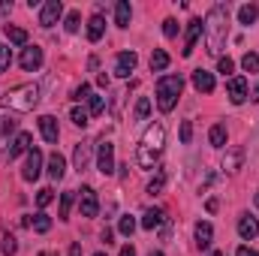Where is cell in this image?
Listing matches in <instances>:
<instances>
[{
	"mask_svg": "<svg viewBox=\"0 0 259 256\" xmlns=\"http://www.w3.org/2000/svg\"><path fill=\"white\" fill-rule=\"evenodd\" d=\"M205 33H208V52L217 55L229 36V6L226 3H214L205 15Z\"/></svg>",
	"mask_w": 259,
	"mask_h": 256,
	"instance_id": "1",
	"label": "cell"
},
{
	"mask_svg": "<svg viewBox=\"0 0 259 256\" xmlns=\"http://www.w3.org/2000/svg\"><path fill=\"white\" fill-rule=\"evenodd\" d=\"M163 145H166V127L163 124H151L142 136V145H139V154H136V163L142 169H154V163L160 160L163 154Z\"/></svg>",
	"mask_w": 259,
	"mask_h": 256,
	"instance_id": "2",
	"label": "cell"
},
{
	"mask_svg": "<svg viewBox=\"0 0 259 256\" xmlns=\"http://www.w3.org/2000/svg\"><path fill=\"white\" fill-rule=\"evenodd\" d=\"M181 91H184V78L181 75H163L157 81V106H160V112H172L178 97H181Z\"/></svg>",
	"mask_w": 259,
	"mask_h": 256,
	"instance_id": "3",
	"label": "cell"
},
{
	"mask_svg": "<svg viewBox=\"0 0 259 256\" xmlns=\"http://www.w3.org/2000/svg\"><path fill=\"white\" fill-rule=\"evenodd\" d=\"M36 103H39V88L36 84H18L15 91H9L3 97V106L15 109V112H30Z\"/></svg>",
	"mask_w": 259,
	"mask_h": 256,
	"instance_id": "4",
	"label": "cell"
},
{
	"mask_svg": "<svg viewBox=\"0 0 259 256\" xmlns=\"http://www.w3.org/2000/svg\"><path fill=\"white\" fill-rule=\"evenodd\" d=\"M97 169L103 172V175H115V145L112 142H100V148H97Z\"/></svg>",
	"mask_w": 259,
	"mask_h": 256,
	"instance_id": "5",
	"label": "cell"
},
{
	"mask_svg": "<svg viewBox=\"0 0 259 256\" xmlns=\"http://www.w3.org/2000/svg\"><path fill=\"white\" fill-rule=\"evenodd\" d=\"M202 30H205V21H202V18H190V21H187V33H184V49H181V55H184V58H190V55H193L196 39L202 36Z\"/></svg>",
	"mask_w": 259,
	"mask_h": 256,
	"instance_id": "6",
	"label": "cell"
},
{
	"mask_svg": "<svg viewBox=\"0 0 259 256\" xmlns=\"http://www.w3.org/2000/svg\"><path fill=\"white\" fill-rule=\"evenodd\" d=\"M78 211H81V217H97L100 202H97L94 187H81V190H78Z\"/></svg>",
	"mask_w": 259,
	"mask_h": 256,
	"instance_id": "7",
	"label": "cell"
},
{
	"mask_svg": "<svg viewBox=\"0 0 259 256\" xmlns=\"http://www.w3.org/2000/svg\"><path fill=\"white\" fill-rule=\"evenodd\" d=\"M61 15H64V3H61V0H49V3L42 6V12H39V24H42V27H55V24L61 21Z\"/></svg>",
	"mask_w": 259,
	"mask_h": 256,
	"instance_id": "8",
	"label": "cell"
},
{
	"mask_svg": "<svg viewBox=\"0 0 259 256\" xmlns=\"http://www.w3.org/2000/svg\"><path fill=\"white\" fill-rule=\"evenodd\" d=\"M226 97H229V103L241 106V103L247 100V78L232 75V78H229V84H226Z\"/></svg>",
	"mask_w": 259,
	"mask_h": 256,
	"instance_id": "9",
	"label": "cell"
},
{
	"mask_svg": "<svg viewBox=\"0 0 259 256\" xmlns=\"http://www.w3.org/2000/svg\"><path fill=\"white\" fill-rule=\"evenodd\" d=\"M39 172H42V151H30L27 154V160H24V169H21V178L24 181H36L39 178Z\"/></svg>",
	"mask_w": 259,
	"mask_h": 256,
	"instance_id": "10",
	"label": "cell"
},
{
	"mask_svg": "<svg viewBox=\"0 0 259 256\" xmlns=\"http://www.w3.org/2000/svg\"><path fill=\"white\" fill-rule=\"evenodd\" d=\"M21 69L24 72H33V69H39L42 66V49L39 46H24V52H21Z\"/></svg>",
	"mask_w": 259,
	"mask_h": 256,
	"instance_id": "11",
	"label": "cell"
},
{
	"mask_svg": "<svg viewBox=\"0 0 259 256\" xmlns=\"http://www.w3.org/2000/svg\"><path fill=\"white\" fill-rule=\"evenodd\" d=\"M136 64H139V55H136V52H121V55H118V61H115V75L127 78L130 72L136 69Z\"/></svg>",
	"mask_w": 259,
	"mask_h": 256,
	"instance_id": "12",
	"label": "cell"
},
{
	"mask_svg": "<svg viewBox=\"0 0 259 256\" xmlns=\"http://www.w3.org/2000/svg\"><path fill=\"white\" fill-rule=\"evenodd\" d=\"M39 133H42V139H46L49 145H55V142L61 139V130H58V118H52V115H42V118H39Z\"/></svg>",
	"mask_w": 259,
	"mask_h": 256,
	"instance_id": "13",
	"label": "cell"
},
{
	"mask_svg": "<svg viewBox=\"0 0 259 256\" xmlns=\"http://www.w3.org/2000/svg\"><path fill=\"white\" fill-rule=\"evenodd\" d=\"M238 235H241L244 241H253V238L259 235V220H256V217L244 214V217L238 220Z\"/></svg>",
	"mask_w": 259,
	"mask_h": 256,
	"instance_id": "14",
	"label": "cell"
},
{
	"mask_svg": "<svg viewBox=\"0 0 259 256\" xmlns=\"http://www.w3.org/2000/svg\"><path fill=\"white\" fill-rule=\"evenodd\" d=\"M241 163H244V148H241V145L229 148V151H226V157H223V169H226V172H238V169H241Z\"/></svg>",
	"mask_w": 259,
	"mask_h": 256,
	"instance_id": "15",
	"label": "cell"
},
{
	"mask_svg": "<svg viewBox=\"0 0 259 256\" xmlns=\"http://www.w3.org/2000/svg\"><path fill=\"white\" fill-rule=\"evenodd\" d=\"M72 163H75L78 172L88 169V163H91V142H78V145H75V151H72Z\"/></svg>",
	"mask_w": 259,
	"mask_h": 256,
	"instance_id": "16",
	"label": "cell"
},
{
	"mask_svg": "<svg viewBox=\"0 0 259 256\" xmlns=\"http://www.w3.org/2000/svg\"><path fill=\"white\" fill-rule=\"evenodd\" d=\"M193 88L199 94H211L214 91V75L208 69H193Z\"/></svg>",
	"mask_w": 259,
	"mask_h": 256,
	"instance_id": "17",
	"label": "cell"
},
{
	"mask_svg": "<svg viewBox=\"0 0 259 256\" xmlns=\"http://www.w3.org/2000/svg\"><path fill=\"white\" fill-rule=\"evenodd\" d=\"M103 33H106V21H103V15H91V21H88V39H91V42H100Z\"/></svg>",
	"mask_w": 259,
	"mask_h": 256,
	"instance_id": "18",
	"label": "cell"
},
{
	"mask_svg": "<svg viewBox=\"0 0 259 256\" xmlns=\"http://www.w3.org/2000/svg\"><path fill=\"white\" fill-rule=\"evenodd\" d=\"M49 175H52L55 181H61V178L66 175V160L61 157V154H58V151L49 157Z\"/></svg>",
	"mask_w": 259,
	"mask_h": 256,
	"instance_id": "19",
	"label": "cell"
},
{
	"mask_svg": "<svg viewBox=\"0 0 259 256\" xmlns=\"http://www.w3.org/2000/svg\"><path fill=\"white\" fill-rule=\"evenodd\" d=\"M163 220H166V214H163L160 208H148L145 217H142V229H157Z\"/></svg>",
	"mask_w": 259,
	"mask_h": 256,
	"instance_id": "20",
	"label": "cell"
},
{
	"mask_svg": "<svg viewBox=\"0 0 259 256\" xmlns=\"http://www.w3.org/2000/svg\"><path fill=\"white\" fill-rule=\"evenodd\" d=\"M211 238H214V229H211V223H196V244L205 250V247H211Z\"/></svg>",
	"mask_w": 259,
	"mask_h": 256,
	"instance_id": "21",
	"label": "cell"
},
{
	"mask_svg": "<svg viewBox=\"0 0 259 256\" xmlns=\"http://www.w3.org/2000/svg\"><path fill=\"white\" fill-rule=\"evenodd\" d=\"M256 18H259V6H256V3H244V6L238 9V21H241L244 27H250Z\"/></svg>",
	"mask_w": 259,
	"mask_h": 256,
	"instance_id": "22",
	"label": "cell"
},
{
	"mask_svg": "<svg viewBox=\"0 0 259 256\" xmlns=\"http://www.w3.org/2000/svg\"><path fill=\"white\" fill-rule=\"evenodd\" d=\"M3 33H6L9 42H15V46H27V30H21V27H15V24H3Z\"/></svg>",
	"mask_w": 259,
	"mask_h": 256,
	"instance_id": "23",
	"label": "cell"
},
{
	"mask_svg": "<svg viewBox=\"0 0 259 256\" xmlns=\"http://www.w3.org/2000/svg\"><path fill=\"white\" fill-rule=\"evenodd\" d=\"M27 148H30V133H18L15 142H12V148H9V160H15V157L24 154Z\"/></svg>",
	"mask_w": 259,
	"mask_h": 256,
	"instance_id": "24",
	"label": "cell"
},
{
	"mask_svg": "<svg viewBox=\"0 0 259 256\" xmlns=\"http://www.w3.org/2000/svg\"><path fill=\"white\" fill-rule=\"evenodd\" d=\"M130 15H133V9H130L127 0L115 3V24H118V27H130Z\"/></svg>",
	"mask_w": 259,
	"mask_h": 256,
	"instance_id": "25",
	"label": "cell"
},
{
	"mask_svg": "<svg viewBox=\"0 0 259 256\" xmlns=\"http://www.w3.org/2000/svg\"><path fill=\"white\" fill-rule=\"evenodd\" d=\"M208 142H211L214 148H223V145H226V124H214L211 133H208Z\"/></svg>",
	"mask_w": 259,
	"mask_h": 256,
	"instance_id": "26",
	"label": "cell"
},
{
	"mask_svg": "<svg viewBox=\"0 0 259 256\" xmlns=\"http://www.w3.org/2000/svg\"><path fill=\"white\" fill-rule=\"evenodd\" d=\"M15 127H18V121H15V118H9V115L0 121V151L6 148V136H9V133H15Z\"/></svg>",
	"mask_w": 259,
	"mask_h": 256,
	"instance_id": "27",
	"label": "cell"
},
{
	"mask_svg": "<svg viewBox=\"0 0 259 256\" xmlns=\"http://www.w3.org/2000/svg\"><path fill=\"white\" fill-rule=\"evenodd\" d=\"M30 226H33V232H39V235H42V232H49V229H52V217H49L46 211H39V214L30 220Z\"/></svg>",
	"mask_w": 259,
	"mask_h": 256,
	"instance_id": "28",
	"label": "cell"
},
{
	"mask_svg": "<svg viewBox=\"0 0 259 256\" xmlns=\"http://www.w3.org/2000/svg\"><path fill=\"white\" fill-rule=\"evenodd\" d=\"M169 66V55L163 52V49H154V55H151V69L154 72H163Z\"/></svg>",
	"mask_w": 259,
	"mask_h": 256,
	"instance_id": "29",
	"label": "cell"
},
{
	"mask_svg": "<svg viewBox=\"0 0 259 256\" xmlns=\"http://www.w3.org/2000/svg\"><path fill=\"white\" fill-rule=\"evenodd\" d=\"M72 199H75V190H66V193H61V211H58V217H61V220H66V217H69Z\"/></svg>",
	"mask_w": 259,
	"mask_h": 256,
	"instance_id": "30",
	"label": "cell"
},
{
	"mask_svg": "<svg viewBox=\"0 0 259 256\" xmlns=\"http://www.w3.org/2000/svg\"><path fill=\"white\" fill-rule=\"evenodd\" d=\"M69 121H72L75 127H88V124H91V115H88L84 109H78V106H75V109L69 112Z\"/></svg>",
	"mask_w": 259,
	"mask_h": 256,
	"instance_id": "31",
	"label": "cell"
},
{
	"mask_svg": "<svg viewBox=\"0 0 259 256\" xmlns=\"http://www.w3.org/2000/svg\"><path fill=\"white\" fill-rule=\"evenodd\" d=\"M166 187V172H157V178H151V184H148V193L151 196H160Z\"/></svg>",
	"mask_w": 259,
	"mask_h": 256,
	"instance_id": "32",
	"label": "cell"
},
{
	"mask_svg": "<svg viewBox=\"0 0 259 256\" xmlns=\"http://www.w3.org/2000/svg\"><path fill=\"white\" fill-rule=\"evenodd\" d=\"M118 232H121L124 238H130V235L136 232V220H133L130 214H124V217H121V223H118Z\"/></svg>",
	"mask_w": 259,
	"mask_h": 256,
	"instance_id": "33",
	"label": "cell"
},
{
	"mask_svg": "<svg viewBox=\"0 0 259 256\" xmlns=\"http://www.w3.org/2000/svg\"><path fill=\"white\" fill-rule=\"evenodd\" d=\"M0 250H3V256H15V253H18V241H15V235H9V232H6V235H3V247H0Z\"/></svg>",
	"mask_w": 259,
	"mask_h": 256,
	"instance_id": "34",
	"label": "cell"
},
{
	"mask_svg": "<svg viewBox=\"0 0 259 256\" xmlns=\"http://www.w3.org/2000/svg\"><path fill=\"white\" fill-rule=\"evenodd\" d=\"M241 66H244L247 72H259V55L256 52H247V55L241 58Z\"/></svg>",
	"mask_w": 259,
	"mask_h": 256,
	"instance_id": "35",
	"label": "cell"
},
{
	"mask_svg": "<svg viewBox=\"0 0 259 256\" xmlns=\"http://www.w3.org/2000/svg\"><path fill=\"white\" fill-rule=\"evenodd\" d=\"M103 109H106V100L103 97H91L88 100V115H100Z\"/></svg>",
	"mask_w": 259,
	"mask_h": 256,
	"instance_id": "36",
	"label": "cell"
},
{
	"mask_svg": "<svg viewBox=\"0 0 259 256\" xmlns=\"http://www.w3.org/2000/svg\"><path fill=\"white\" fill-rule=\"evenodd\" d=\"M148 112H151V100H148V97H142V100L136 103V118H139V121H145V118H148Z\"/></svg>",
	"mask_w": 259,
	"mask_h": 256,
	"instance_id": "37",
	"label": "cell"
},
{
	"mask_svg": "<svg viewBox=\"0 0 259 256\" xmlns=\"http://www.w3.org/2000/svg\"><path fill=\"white\" fill-rule=\"evenodd\" d=\"M52 199H55V190H52V187H42V190L36 193V205H39V208H46Z\"/></svg>",
	"mask_w": 259,
	"mask_h": 256,
	"instance_id": "38",
	"label": "cell"
},
{
	"mask_svg": "<svg viewBox=\"0 0 259 256\" xmlns=\"http://www.w3.org/2000/svg\"><path fill=\"white\" fill-rule=\"evenodd\" d=\"M163 33H166V39H175L178 36V21L175 18H166L163 21Z\"/></svg>",
	"mask_w": 259,
	"mask_h": 256,
	"instance_id": "39",
	"label": "cell"
},
{
	"mask_svg": "<svg viewBox=\"0 0 259 256\" xmlns=\"http://www.w3.org/2000/svg\"><path fill=\"white\" fill-rule=\"evenodd\" d=\"M78 21H81V15H78V12H75V9H72V12H69V15H66L64 27H66V30H69V33H75V30H78Z\"/></svg>",
	"mask_w": 259,
	"mask_h": 256,
	"instance_id": "40",
	"label": "cell"
},
{
	"mask_svg": "<svg viewBox=\"0 0 259 256\" xmlns=\"http://www.w3.org/2000/svg\"><path fill=\"white\" fill-rule=\"evenodd\" d=\"M72 100H75V103H81V100H91V84H78V88L72 91Z\"/></svg>",
	"mask_w": 259,
	"mask_h": 256,
	"instance_id": "41",
	"label": "cell"
},
{
	"mask_svg": "<svg viewBox=\"0 0 259 256\" xmlns=\"http://www.w3.org/2000/svg\"><path fill=\"white\" fill-rule=\"evenodd\" d=\"M12 64V55H9V46H0V72H6Z\"/></svg>",
	"mask_w": 259,
	"mask_h": 256,
	"instance_id": "42",
	"label": "cell"
},
{
	"mask_svg": "<svg viewBox=\"0 0 259 256\" xmlns=\"http://www.w3.org/2000/svg\"><path fill=\"white\" fill-rule=\"evenodd\" d=\"M181 142H184V145L193 142V124H190V121H181Z\"/></svg>",
	"mask_w": 259,
	"mask_h": 256,
	"instance_id": "43",
	"label": "cell"
},
{
	"mask_svg": "<svg viewBox=\"0 0 259 256\" xmlns=\"http://www.w3.org/2000/svg\"><path fill=\"white\" fill-rule=\"evenodd\" d=\"M232 69H235L232 58H220V61H217V72H223V75H232Z\"/></svg>",
	"mask_w": 259,
	"mask_h": 256,
	"instance_id": "44",
	"label": "cell"
},
{
	"mask_svg": "<svg viewBox=\"0 0 259 256\" xmlns=\"http://www.w3.org/2000/svg\"><path fill=\"white\" fill-rule=\"evenodd\" d=\"M66 256H81V244H78V241H72V244H69V253Z\"/></svg>",
	"mask_w": 259,
	"mask_h": 256,
	"instance_id": "45",
	"label": "cell"
},
{
	"mask_svg": "<svg viewBox=\"0 0 259 256\" xmlns=\"http://www.w3.org/2000/svg\"><path fill=\"white\" fill-rule=\"evenodd\" d=\"M100 238H103V241H106V244H112V238H115V232H112V229H109V226H106V229H103V235H100Z\"/></svg>",
	"mask_w": 259,
	"mask_h": 256,
	"instance_id": "46",
	"label": "cell"
},
{
	"mask_svg": "<svg viewBox=\"0 0 259 256\" xmlns=\"http://www.w3.org/2000/svg\"><path fill=\"white\" fill-rule=\"evenodd\" d=\"M235 256H259V253H256V250H250V247H238Z\"/></svg>",
	"mask_w": 259,
	"mask_h": 256,
	"instance_id": "47",
	"label": "cell"
},
{
	"mask_svg": "<svg viewBox=\"0 0 259 256\" xmlns=\"http://www.w3.org/2000/svg\"><path fill=\"white\" fill-rule=\"evenodd\" d=\"M97 84H100V88H109V75H106V72H100V75H97Z\"/></svg>",
	"mask_w": 259,
	"mask_h": 256,
	"instance_id": "48",
	"label": "cell"
},
{
	"mask_svg": "<svg viewBox=\"0 0 259 256\" xmlns=\"http://www.w3.org/2000/svg\"><path fill=\"white\" fill-rule=\"evenodd\" d=\"M205 208H208V214H214V211H217V199H208Z\"/></svg>",
	"mask_w": 259,
	"mask_h": 256,
	"instance_id": "49",
	"label": "cell"
},
{
	"mask_svg": "<svg viewBox=\"0 0 259 256\" xmlns=\"http://www.w3.org/2000/svg\"><path fill=\"white\" fill-rule=\"evenodd\" d=\"M121 256H136V250H133V244H124V247H121Z\"/></svg>",
	"mask_w": 259,
	"mask_h": 256,
	"instance_id": "50",
	"label": "cell"
},
{
	"mask_svg": "<svg viewBox=\"0 0 259 256\" xmlns=\"http://www.w3.org/2000/svg\"><path fill=\"white\" fill-rule=\"evenodd\" d=\"M253 103H259V84H253V97H250Z\"/></svg>",
	"mask_w": 259,
	"mask_h": 256,
	"instance_id": "51",
	"label": "cell"
},
{
	"mask_svg": "<svg viewBox=\"0 0 259 256\" xmlns=\"http://www.w3.org/2000/svg\"><path fill=\"white\" fill-rule=\"evenodd\" d=\"M148 256H163V253H160V250H151V253H148Z\"/></svg>",
	"mask_w": 259,
	"mask_h": 256,
	"instance_id": "52",
	"label": "cell"
},
{
	"mask_svg": "<svg viewBox=\"0 0 259 256\" xmlns=\"http://www.w3.org/2000/svg\"><path fill=\"white\" fill-rule=\"evenodd\" d=\"M39 256H58V253H49V250H42V253H39Z\"/></svg>",
	"mask_w": 259,
	"mask_h": 256,
	"instance_id": "53",
	"label": "cell"
},
{
	"mask_svg": "<svg viewBox=\"0 0 259 256\" xmlns=\"http://www.w3.org/2000/svg\"><path fill=\"white\" fill-rule=\"evenodd\" d=\"M211 256H223V253H217V250H214V253H211Z\"/></svg>",
	"mask_w": 259,
	"mask_h": 256,
	"instance_id": "54",
	"label": "cell"
},
{
	"mask_svg": "<svg viewBox=\"0 0 259 256\" xmlns=\"http://www.w3.org/2000/svg\"><path fill=\"white\" fill-rule=\"evenodd\" d=\"M256 205H259V193H256Z\"/></svg>",
	"mask_w": 259,
	"mask_h": 256,
	"instance_id": "55",
	"label": "cell"
},
{
	"mask_svg": "<svg viewBox=\"0 0 259 256\" xmlns=\"http://www.w3.org/2000/svg\"><path fill=\"white\" fill-rule=\"evenodd\" d=\"M94 256H106V253H94Z\"/></svg>",
	"mask_w": 259,
	"mask_h": 256,
	"instance_id": "56",
	"label": "cell"
}]
</instances>
